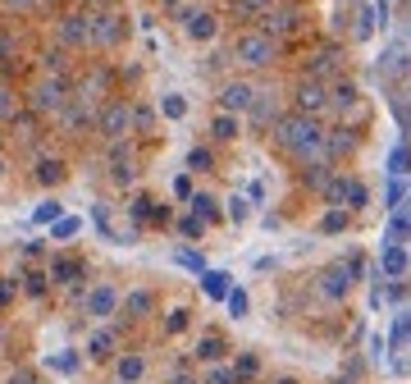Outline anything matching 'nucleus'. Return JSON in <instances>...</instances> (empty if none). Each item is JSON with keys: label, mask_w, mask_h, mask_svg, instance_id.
Returning a JSON list of instances; mask_svg holds the SVG:
<instances>
[{"label": "nucleus", "mask_w": 411, "mask_h": 384, "mask_svg": "<svg viewBox=\"0 0 411 384\" xmlns=\"http://www.w3.org/2000/svg\"><path fill=\"white\" fill-rule=\"evenodd\" d=\"M274 142L283 151H292L297 160H315L325 151V128L315 115H283V119H274Z\"/></svg>", "instance_id": "1"}, {"label": "nucleus", "mask_w": 411, "mask_h": 384, "mask_svg": "<svg viewBox=\"0 0 411 384\" xmlns=\"http://www.w3.org/2000/svg\"><path fill=\"white\" fill-rule=\"evenodd\" d=\"M124 42V14L115 5L87 10V51H115Z\"/></svg>", "instance_id": "2"}, {"label": "nucleus", "mask_w": 411, "mask_h": 384, "mask_svg": "<svg viewBox=\"0 0 411 384\" xmlns=\"http://www.w3.org/2000/svg\"><path fill=\"white\" fill-rule=\"evenodd\" d=\"M92 133H97L101 142H124L133 133V101H124V97H110L106 106L97 110V119H92Z\"/></svg>", "instance_id": "3"}, {"label": "nucleus", "mask_w": 411, "mask_h": 384, "mask_svg": "<svg viewBox=\"0 0 411 384\" xmlns=\"http://www.w3.org/2000/svg\"><path fill=\"white\" fill-rule=\"evenodd\" d=\"M69 97H74V83H69L65 74H46L33 83V92H28V110L33 115H60V110L69 106Z\"/></svg>", "instance_id": "4"}, {"label": "nucleus", "mask_w": 411, "mask_h": 384, "mask_svg": "<svg viewBox=\"0 0 411 384\" xmlns=\"http://www.w3.org/2000/svg\"><path fill=\"white\" fill-rule=\"evenodd\" d=\"M110 97H115V74H110V65H87L83 74L74 78V101H83V106L101 110Z\"/></svg>", "instance_id": "5"}, {"label": "nucleus", "mask_w": 411, "mask_h": 384, "mask_svg": "<svg viewBox=\"0 0 411 384\" xmlns=\"http://www.w3.org/2000/svg\"><path fill=\"white\" fill-rule=\"evenodd\" d=\"M233 60L247 69H270L274 60H279V42L274 37H265L260 28H251V33H238V42H233Z\"/></svg>", "instance_id": "6"}, {"label": "nucleus", "mask_w": 411, "mask_h": 384, "mask_svg": "<svg viewBox=\"0 0 411 384\" xmlns=\"http://www.w3.org/2000/svg\"><path fill=\"white\" fill-rule=\"evenodd\" d=\"M119 302H124V293L110 284V279H97V284L83 293V311L92 320H101V325H106L110 316H119Z\"/></svg>", "instance_id": "7"}, {"label": "nucleus", "mask_w": 411, "mask_h": 384, "mask_svg": "<svg viewBox=\"0 0 411 384\" xmlns=\"http://www.w3.org/2000/svg\"><path fill=\"white\" fill-rule=\"evenodd\" d=\"M115 357H119V329L115 325H97L92 334H87V343H83V362L110 366Z\"/></svg>", "instance_id": "8"}, {"label": "nucleus", "mask_w": 411, "mask_h": 384, "mask_svg": "<svg viewBox=\"0 0 411 384\" xmlns=\"http://www.w3.org/2000/svg\"><path fill=\"white\" fill-rule=\"evenodd\" d=\"M46 279H51V288H83V279H87V261L83 256H74V252H60V256H51V265H46Z\"/></svg>", "instance_id": "9"}, {"label": "nucleus", "mask_w": 411, "mask_h": 384, "mask_svg": "<svg viewBox=\"0 0 411 384\" xmlns=\"http://www.w3.org/2000/svg\"><path fill=\"white\" fill-rule=\"evenodd\" d=\"M55 42L60 51H87V10L55 14Z\"/></svg>", "instance_id": "10"}, {"label": "nucleus", "mask_w": 411, "mask_h": 384, "mask_svg": "<svg viewBox=\"0 0 411 384\" xmlns=\"http://www.w3.org/2000/svg\"><path fill=\"white\" fill-rule=\"evenodd\" d=\"M297 23H302V10H297L292 0H279L274 10H265V14H260V33H265V37H274V42H279V37L297 33Z\"/></svg>", "instance_id": "11"}, {"label": "nucleus", "mask_w": 411, "mask_h": 384, "mask_svg": "<svg viewBox=\"0 0 411 384\" xmlns=\"http://www.w3.org/2000/svg\"><path fill=\"white\" fill-rule=\"evenodd\" d=\"M357 270H361V261L352 256V261H343V265H329L325 274H320V293L329 297V302H338V297H347V288H352V279H357Z\"/></svg>", "instance_id": "12"}, {"label": "nucleus", "mask_w": 411, "mask_h": 384, "mask_svg": "<svg viewBox=\"0 0 411 384\" xmlns=\"http://www.w3.org/2000/svg\"><path fill=\"white\" fill-rule=\"evenodd\" d=\"M110 178H115V187H133V178H137V151H133V142L124 137V142L110 147Z\"/></svg>", "instance_id": "13"}, {"label": "nucleus", "mask_w": 411, "mask_h": 384, "mask_svg": "<svg viewBox=\"0 0 411 384\" xmlns=\"http://www.w3.org/2000/svg\"><path fill=\"white\" fill-rule=\"evenodd\" d=\"M110 380L115 384H142L146 380V352H119L110 362Z\"/></svg>", "instance_id": "14"}, {"label": "nucleus", "mask_w": 411, "mask_h": 384, "mask_svg": "<svg viewBox=\"0 0 411 384\" xmlns=\"http://www.w3.org/2000/svg\"><path fill=\"white\" fill-rule=\"evenodd\" d=\"M329 106V87L320 78H302L297 83V115H320Z\"/></svg>", "instance_id": "15"}, {"label": "nucleus", "mask_w": 411, "mask_h": 384, "mask_svg": "<svg viewBox=\"0 0 411 384\" xmlns=\"http://www.w3.org/2000/svg\"><path fill=\"white\" fill-rule=\"evenodd\" d=\"M219 106H224V115H242V110L256 106V87H251V83H228V87L219 92Z\"/></svg>", "instance_id": "16"}, {"label": "nucleus", "mask_w": 411, "mask_h": 384, "mask_svg": "<svg viewBox=\"0 0 411 384\" xmlns=\"http://www.w3.org/2000/svg\"><path fill=\"white\" fill-rule=\"evenodd\" d=\"M119 311H128L133 325H137V320H151L156 316V293H151V288H133V293H124Z\"/></svg>", "instance_id": "17"}, {"label": "nucleus", "mask_w": 411, "mask_h": 384, "mask_svg": "<svg viewBox=\"0 0 411 384\" xmlns=\"http://www.w3.org/2000/svg\"><path fill=\"white\" fill-rule=\"evenodd\" d=\"M215 28H219V19L210 10H187L183 14V33L192 37V42H210L215 37Z\"/></svg>", "instance_id": "18"}, {"label": "nucleus", "mask_w": 411, "mask_h": 384, "mask_svg": "<svg viewBox=\"0 0 411 384\" xmlns=\"http://www.w3.org/2000/svg\"><path fill=\"white\" fill-rule=\"evenodd\" d=\"M65 174H69V165L60 160V156H42V160L33 165V178L42 187H60V183H65Z\"/></svg>", "instance_id": "19"}, {"label": "nucleus", "mask_w": 411, "mask_h": 384, "mask_svg": "<svg viewBox=\"0 0 411 384\" xmlns=\"http://www.w3.org/2000/svg\"><path fill=\"white\" fill-rule=\"evenodd\" d=\"M224 352H228V343L219 339V334H201V339H196V348H192V357L201 366H219L224 362Z\"/></svg>", "instance_id": "20"}, {"label": "nucleus", "mask_w": 411, "mask_h": 384, "mask_svg": "<svg viewBox=\"0 0 411 384\" xmlns=\"http://www.w3.org/2000/svg\"><path fill=\"white\" fill-rule=\"evenodd\" d=\"M379 270L389 274V279H402V274L411 270V256H407V247H389V242H384V252H379Z\"/></svg>", "instance_id": "21"}, {"label": "nucleus", "mask_w": 411, "mask_h": 384, "mask_svg": "<svg viewBox=\"0 0 411 384\" xmlns=\"http://www.w3.org/2000/svg\"><path fill=\"white\" fill-rule=\"evenodd\" d=\"M407 238H411V206H398L393 219H389V229H384V242H389V247H402Z\"/></svg>", "instance_id": "22"}, {"label": "nucleus", "mask_w": 411, "mask_h": 384, "mask_svg": "<svg viewBox=\"0 0 411 384\" xmlns=\"http://www.w3.org/2000/svg\"><path fill=\"white\" fill-rule=\"evenodd\" d=\"M228 288H233V279H228L224 270H206V274H201V293L210 297V302H224Z\"/></svg>", "instance_id": "23"}, {"label": "nucleus", "mask_w": 411, "mask_h": 384, "mask_svg": "<svg viewBox=\"0 0 411 384\" xmlns=\"http://www.w3.org/2000/svg\"><path fill=\"white\" fill-rule=\"evenodd\" d=\"M19 293H28L33 302H42V297L51 293V279H46V270H23V274H19Z\"/></svg>", "instance_id": "24"}, {"label": "nucleus", "mask_w": 411, "mask_h": 384, "mask_svg": "<svg viewBox=\"0 0 411 384\" xmlns=\"http://www.w3.org/2000/svg\"><path fill=\"white\" fill-rule=\"evenodd\" d=\"M187 325H192V311H187V307H169V311L160 316V334H165V339H174V334H183Z\"/></svg>", "instance_id": "25"}, {"label": "nucleus", "mask_w": 411, "mask_h": 384, "mask_svg": "<svg viewBox=\"0 0 411 384\" xmlns=\"http://www.w3.org/2000/svg\"><path fill=\"white\" fill-rule=\"evenodd\" d=\"M174 265H183V270H192L196 279L206 274V256L196 252V247H174Z\"/></svg>", "instance_id": "26"}, {"label": "nucleus", "mask_w": 411, "mask_h": 384, "mask_svg": "<svg viewBox=\"0 0 411 384\" xmlns=\"http://www.w3.org/2000/svg\"><path fill=\"white\" fill-rule=\"evenodd\" d=\"M78 233H83V219H78V215H60L51 224V238L55 242H69V238H78Z\"/></svg>", "instance_id": "27"}, {"label": "nucleus", "mask_w": 411, "mask_h": 384, "mask_svg": "<svg viewBox=\"0 0 411 384\" xmlns=\"http://www.w3.org/2000/svg\"><path fill=\"white\" fill-rule=\"evenodd\" d=\"M352 147H357V137H352L347 128H334V133H325V151H329V156H347Z\"/></svg>", "instance_id": "28"}, {"label": "nucleus", "mask_w": 411, "mask_h": 384, "mask_svg": "<svg viewBox=\"0 0 411 384\" xmlns=\"http://www.w3.org/2000/svg\"><path fill=\"white\" fill-rule=\"evenodd\" d=\"M37 119H42V115H33V110H28V115H14V119H10L14 137H19V142H33V137H37Z\"/></svg>", "instance_id": "29"}, {"label": "nucleus", "mask_w": 411, "mask_h": 384, "mask_svg": "<svg viewBox=\"0 0 411 384\" xmlns=\"http://www.w3.org/2000/svg\"><path fill=\"white\" fill-rule=\"evenodd\" d=\"M361 101V92H357V83H338L334 92H329V106H338V110H352Z\"/></svg>", "instance_id": "30"}, {"label": "nucleus", "mask_w": 411, "mask_h": 384, "mask_svg": "<svg viewBox=\"0 0 411 384\" xmlns=\"http://www.w3.org/2000/svg\"><path fill=\"white\" fill-rule=\"evenodd\" d=\"M274 5H279V0H233V14H238V19H260V14L274 10Z\"/></svg>", "instance_id": "31"}, {"label": "nucleus", "mask_w": 411, "mask_h": 384, "mask_svg": "<svg viewBox=\"0 0 411 384\" xmlns=\"http://www.w3.org/2000/svg\"><path fill=\"white\" fill-rule=\"evenodd\" d=\"M192 215L201 219V224H210V219H219V210H215V197H206V192H192Z\"/></svg>", "instance_id": "32"}, {"label": "nucleus", "mask_w": 411, "mask_h": 384, "mask_svg": "<svg viewBox=\"0 0 411 384\" xmlns=\"http://www.w3.org/2000/svg\"><path fill=\"white\" fill-rule=\"evenodd\" d=\"M151 210H156V201L146 197V192H137V197H133V206H128V215H133V224H151Z\"/></svg>", "instance_id": "33"}, {"label": "nucleus", "mask_w": 411, "mask_h": 384, "mask_svg": "<svg viewBox=\"0 0 411 384\" xmlns=\"http://www.w3.org/2000/svg\"><path fill=\"white\" fill-rule=\"evenodd\" d=\"M60 215H65V206H60V201H51V197L33 206V224H55Z\"/></svg>", "instance_id": "34"}, {"label": "nucleus", "mask_w": 411, "mask_h": 384, "mask_svg": "<svg viewBox=\"0 0 411 384\" xmlns=\"http://www.w3.org/2000/svg\"><path fill=\"white\" fill-rule=\"evenodd\" d=\"M210 133H215L219 142H233V137H238V115H215Z\"/></svg>", "instance_id": "35"}, {"label": "nucleus", "mask_w": 411, "mask_h": 384, "mask_svg": "<svg viewBox=\"0 0 411 384\" xmlns=\"http://www.w3.org/2000/svg\"><path fill=\"white\" fill-rule=\"evenodd\" d=\"M334 65H338V55L325 46V51H315V55H311V69H306V78H320V74H329Z\"/></svg>", "instance_id": "36"}, {"label": "nucleus", "mask_w": 411, "mask_h": 384, "mask_svg": "<svg viewBox=\"0 0 411 384\" xmlns=\"http://www.w3.org/2000/svg\"><path fill=\"white\" fill-rule=\"evenodd\" d=\"M224 302H228V316H233V320H242V316L251 311V297L242 293V288H228V297H224Z\"/></svg>", "instance_id": "37"}, {"label": "nucleus", "mask_w": 411, "mask_h": 384, "mask_svg": "<svg viewBox=\"0 0 411 384\" xmlns=\"http://www.w3.org/2000/svg\"><path fill=\"white\" fill-rule=\"evenodd\" d=\"M92 224H97V229L106 233L110 242H119V233H115V224H110V206H106V201H97V210H92Z\"/></svg>", "instance_id": "38"}, {"label": "nucleus", "mask_w": 411, "mask_h": 384, "mask_svg": "<svg viewBox=\"0 0 411 384\" xmlns=\"http://www.w3.org/2000/svg\"><path fill=\"white\" fill-rule=\"evenodd\" d=\"M133 128H137V133H151V128H156V115H151V106H142V101H133Z\"/></svg>", "instance_id": "39"}, {"label": "nucleus", "mask_w": 411, "mask_h": 384, "mask_svg": "<svg viewBox=\"0 0 411 384\" xmlns=\"http://www.w3.org/2000/svg\"><path fill=\"white\" fill-rule=\"evenodd\" d=\"M78 366H83V357H74V352H55L51 357V371L60 375H78Z\"/></svg>", "instance_id": "40"}, {"label": "nucleus", "mask_w": 411, "mask_h": 384, "mask_svg": "<svg viewBox=\"0 0 411 384\" xmlns=\"http://www.w3.org/2000/svg\"><path fill=\"white\" fill-rule=\"evenodd\" d=\"M210 165H215V156L206 151V147H192V151H187V169H192V174H206Z\"/></svg>", "instance_id": "41"}, {"label": "nucleus", "mask_w": 411, "mask_h": 384, "mask_svg": "<svg viewBox=\"0 0 411 384\" xmlns=\"http://www.w3.org/2000/svg\"><path fill=\"white\" fill-rule=\"evenodd\" d=\"M384 201H389V210H398L402 201H407V178H389V187H384Z\"/></svg>", "instance_id": "42"}, {"label": "nucleus", "mask_w": 411, "mask_h": 384, "mask_svg": "<svg viewBox=\"0 0 411 384\" xmlns=\"http://www.w3.org/2000/svg\"><path fill=\"white\" fill-rule=\"evenodd\" d=\"M407 165H411V151H407V147H393V151H389V174L402 178V174H407Z\"/></svg>", "instance_id": "43"}, {"label": "nucleus", "mask_w": 411, "mask_h": 384, "mask_svg": "<svg viewBox=\"0 0 411 384\" xmlns=\"http://www.w3.org/2000/svg\"><path fill=\"white\" fill-rule=\"evenodd\" d=\"M14 115H19V97H14V87H0V124H10Z\"/></svg>", "instance_id": "44"}, {"label": "nucleus", "mask_w": 411, "mask_h": 384, "mask_svg": "<svg viewBox=\"0 0 411 384\" xmlns=\"http://www.w3.org/2000/svg\"><path fill=\"white\" fill-rule=\"evenodd\" d=\"M206 384H242V380H238L233 366H210V371H206Z\"/></svg>", "instance_id": "45"}, {"label": "nucleus", "mask_w": 411, "mask_h": 384, "mask_svg": "<svg viewBox=\"0 0 411 384\" xmlns=\"http://www.w3.org/2000/svg\"><path fill=\"white\" fill-rule=\"evenodd\" d=\"M393 348H402V343H411V316H398L393 320V334H389Z\"/></svg>", "instance_id": "46"}, {"label": "nucleus", "mask_w": 411, "mask_h": 384, "mask_svg": "<svg viewBox=\"0 0 411 384\" xmlns=\"http://www.w3.org/2000/svg\"><path fill=\"white\" fill-rule=\"evenodd\" d=\"M160 115H165V119H183V115H187V101L183 97H165L160 101Z\"/></svg>", "instance_id": "47"}, {"label": "nucleus", "mask_w": 411, "mask_h": 384, "mask_svg": "<svg viewBox=\"0 0 411 384\" xmlns=\"http://www.w3.org/2000/svg\"><path fill=\"white\" fill-rule=\"evenodd\" d=\"M343 224H347V210H343V206L325 210V219H320V229H325V233H338V229H343Z\"/></svg>", "instance_id": "48"}, {"label": "nucleus", "mask_w": 411, "mask_h": 384, "mask_svg": "<svg viewBox=\"0 0 411 384\" xmlns=\"http://www.w3.org/2000/svg\"><path fill=\"white\" fill-rule=\"evenodd\" d=\"M14 297H19V279H10V274H0V311L10 307Z\"/></svg>", "instance_id": "49"}, {"label": "nucleus", "mask_w": 411, "mask_h": 384, "mask_svg": "<svg viewBox=\"0 0 411 384\" xmlns=\"http://www.w3.org/2000/svg\"><path fill=\"white\" fill-rule=\"evenodd\" d=\"M233 371H238V380H251V375L260 371V362H256V357H251V352H242L238 362H233Z\"/></svg>", "instance_id": "50"}, {"label": "nucleus", "mask_w": 411, "mask_h": 384, "mask_svg": "<svg viewBox=\"0 0 411 384\" xmlns=\"http://www.w3.org/2000/svg\"><path fill=\"white\" fill-rule=\"evenodd\" d=\"M375 19H384V10H361V23H357V37H370V33H375Z\"/></svg>", "instance_id": "51"}, {"label": "nucleus", "mask_w": 411, "mask_h": 384, "mask_svg": "<svg viewBox=\"0 0 411 384\" xmlns=\"http://www.w3.org/2000/svg\"><path fill=\"white\" fill-rule=\"evenodd\" d=\"M178 229H183L187 238H201V233H206V224H201L196 215H183V219H178Z\"/></svg>", "instance_id": "52"}, {"label": "nucleus", "mask_w": 411, "mask_h": 384, "mask_svg": "<svg viewBox=\"0 0 411 384\" xmlns=\"http://www.w3.org/2000/svg\"><path fill=\"white\" fill-rule=\"evenodd\" d=\"M5 384H42V375H37V371H28V366H19V371H14Z\"/></svg>", "instance_id": "53"}, {"label": "nucleus", "mask_w": 411, "mask_h": 384, "mask_svg": "<svg viewBox=\"0 0 411 384\" xmlns=\"http://www.w3.org/2000/svg\"><path fill=\"white\" fill-rule=\"evenodd\" d=\"M228 219H233V224H242V219H247V201H242V197L228 201Z\"/></svg>", "instance_id": "54"}, {"label": "nucleus", "mask_w": 411, "mask_h": 384, "mask_svg": "<svg viewBox=\"0 0 411 384\" xmlns=\"http://www.w3.org/2000/svg\"><path fill=\"white\" fill-rule=\"evenodd\" d=\"M14 46H19L14 37H5V33H0V60H10V55H14Z\"/></svg>", "instance_id": "55"}, {"label": "nucleus", "mask_w": 411, "mask_h": 384, "mask_svg": "<svg viewBox=\"0 0 411 384\" xmlns=\"http://www.w3.org/2000/svg\"><path fill=\"white\" fill-rule=\"evenodd\" d=\"M174 197H192V183H187V178H174Z\"/></svg>", "instance_id": "56"}, {"label": "nucleus", "mask_w": 411, "mask_h": 384, "mask_svg": "<svg viewBox=\"0 0 411 384\" xmlns=\"http://www.w3.org/2000/svg\"><path fill=\"white\" fill-rule=\"evenodd\" d=\"M10 343V325H5V316H0V348Z\"/></svg>", "instance_id": "57"}, {"label": "nucleus", "mask_w": 411, "mask_h": 384, "mask_svg": "<svg viewBox=\"0 0 411 384\" xmlns=\"http://www.w3.org/2000/svg\"><path fill=\"white\" fill-rule=\"evenodd\" d=\"M0 178H5V156H0Z\"/></svg>", "instance_id": "58"}, {"label": "nucleus", "mask_w": 411, "mask_h": 384, "mask_svg": "<svg viewBox=\"0 0 411 384\" xmlns=\"http://www.w3.org/2000/svg\"><path fill=\"white\" fill-rule=\"evenodd\" d=\"M274 384H297V380H274Z\"/></svg>", "instance_id": "59"}, {"label": "nucleus", "mask_w": 411, "mask_h": 384, "mask_svg": "<svg viewBox=\"0 0 411 384\" xmlns=\"http://www.w3.org/2000/svg\"><path fill=\"white\" fill-rule=\"evenodd\" d=\"M338 384H352V380H338Z\"/></svg>", "instance_id": "60"}, {"label": "nucleus", "mask_w": 411, "mask_h": 384, "mask_svg": "<svg viewBox=\"0 0 411 384\" xmlns=\"http://www.w3.org/2000/svg\"><path fill=\"white\" fill-rule=\"evenodd\" d=\"M110 384H115V380H110Z\"/></svg>", "instance_id": "61"}]
</instances>
